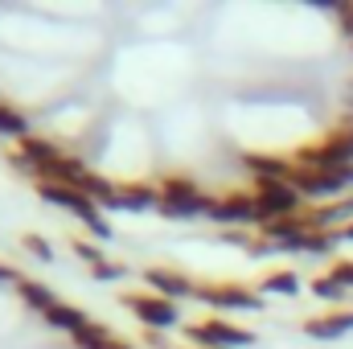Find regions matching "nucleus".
Wrapping results in <instances>:
<instances>
[{
    "label": "nucleus",
    "instance_id": "10",
    "mask_svg": "<svg viewBox=\"0 0 353 349\" xmlns=\"http://www.w3.org/2000/svg\"><path fill=\"white\" fill-rule=\"evenodd\" d=\"M304 214H308V222L316 226V230H345L353 222V193L345 197H333V201H316V206H304Z\"/></svg>",
    "mask_w": 353,
    "mask_h": 349
},
{
    "label": "nucleus",
    "instance_id": "23",
    "mask_svg": "<svg viewBox=\"0 0 353 349\" xmlns=\"http://www.w3.org/2000/svg\"><path fill=\"white\" fill-rule=\"evenodd\" d=\"M308 288H312L321 300H333V308H341V300L350 296V292H345V288H341V283L329 275V271H325V275H316V279H308Z\"/></svg>",
    "mask_w": 353,
    "mask_h": 349
},
{
    "label": "nucleus",
    "instance_id": "6",
    "mask_svg": "<svg viewBox=\"0 0 353 349\" xmlns=\"http://www.w3.org/2000/svg\"><path fill=\"white\" fill-rule=\"evenodd\" d=\"M255 210H259V226L279 222V218H296L308 201L288 185V181H255Z\"/></svg>",
    "mask_w": 353,
    "mask_h": 349
},
{
    "label": "nucleus",
    "instance_id": "9",
    "mask_svg": "<svg viewBox=\"0 0 353 349\" xmlns=\"http://www.w3.org/2000/svg\"><path fill=\"white\" fill-rule=\"evenodd\" d=\"M144 283H148V292H157V296H165V300H189V296H197V283H193L185 271L165 267V263L144 267Z\"/></svg>",
    "mask_w": 353,
    "mask_h": 349
},
{
    "label": "nucleus",
    "instance_id": "20",
    "mask_svg": "<svg viewBox=\"0 0 353 349\" xmlns=\"http://www.w3.org/2000/svg\"><path fill=\"white\" fill-rule=\"evenodd\" d=\"M0 136H12V140L29 136V119H25V111H17L8 99H0Z\"/></svg>",
    "mask_w": 353,
    "mask_h": 349
},
{
    "label": "nucleus",
    "instance_id": "2",
    "mask_svg": "<svg viewBox=\"0 0 353 349\" xmlns=\"http://www.w3.org/2000/svg\"><path fill=\"white\" fill-rule=\"evenodd\" d=\"M292 161L296 165H308V169H350L353 165V123H337V128H329L321 140H312V144H300L296 152H292Z\"/></svg>",
    "mask_w": 353,
    "mask_h": 349
},
{
    "label": "nucleus",
    "instance_id": "5",
    "mask_svg": "<svg viewBox=\"0 0 353 349\" xmlns=\"http://www.w3.org/2000/svg\"><path fill=\"white\" fill-rule=\"evenodd\" d=\"M119 304H123L148 333H165V329H176V325H181V304L157 296V292H148V288H144V292H123Z\"/></svg>",
    "mask_w": 353,
    "mask_h": 349
},
{
    "label": "nucleus",
    "instance_id": "21",
    "mask_svg": "<svg viewBox=\"0 0 353 349\" xmlns=\"http://www.w3.org/2000/svg\"><path fill=\"white\" fill-rule=\"evenodd\" d=\"M111 337H115V333H111L103 321H87V325H83V329H79L70 341H74L79 349H103L107 341H111Z\"/></svg>",
    "mask_w": 353,
    "mask_h": 349
},
{
    "label": "nucleus",
    "instance_id": "31",
    "mask_svg": "<svg viewBox=\"0 0 353 349\" xmlns=\"http://www.w3.org/2000/svg\"><path fill=\"white\" fill-rule=\"evenodd\" d=\"M337 243H353V222L345 226V230H337Z\"/></svg>",
    "mask_w": 353,
    "mask_h": 349
},
{
    "label": "nucleus",
    "instance_id": "25",
    "mask_svg": "<svg viewBox=\"0 0 353 349\" xmlns=\"http://www.w3.org/2000/svg\"><path fill=\"white\" fill-rule=\"evenodd\" d=\"M90 279H99V283H119V279H128V267L123 263H99V267H90Z\"/></svg>",
    "mask_w": 353,
    "mask_h": 349
},
{
    "label": "nucleus",
    "instance_id": "13",
    "mask_svg": "<svg viewBox=\"0 0 353 349\" xmlns=\"http://www.w3.org/2000/svg\"><path fill=\"white\" fill-rule=\"evenodd\" d=\"M243 169L255 181H288L292 157H271V152H243Z\"/></svg>",
    "mask_w": 353,
    "mask_h": 349
},
{
    "label": "nucleus",
    "instance_id": "26",
    "mask_svg": "<svg viewBox=\"0 0 353 349\" xmlns=\"http://www.w3.org/2000/svg\"><path fill=\"white\" fill-rule=\"evenodd\" d=\"M329 275H333L345 292H353V259H333L329 263Z\"/></svg>",
    "mask_w": 353,
    "mask_h": 349
},
{
    "label": "nucleus",
    "instance_id": "28",
    "mask_svg": "<svg viewBox=\"0 0 353 349\" xmlns=\"http://www.w3.org/2000/svg\"><path fill=\"white\" fill-rule=\"evenodd\" d=\"M8 279H12V283H17V279H21V275H17V271H12V267H8V263H0V283H8Z\"/></svg>",
    "mask_w": 353,
    "mask_h": 349
},
{
    "label": "nucleus",
    "instance_id": "18",
    "mask_svg": "<svg viewBox=\"0 0 353 349\" xmlns=\"http://www.w3.org/2000/svg\"><path fill=\"white\" fill-rule=\"evenodd\" d=\"M300 288H304V283H300V275H296L292 267L263 271V275H259V283H255V292H259V296H267V292H271V296H296Z\"/></svg>",
    "mask_w": 353,
    "mask_h": 349
},
{
    "label": "nucleus",
    "instance_id": "12",
    "mask_svg": "<svg viewBox=\"0 0 353 349\" xmlns=\"http://www.w3.org/2000/svg\"><path fill=\"white\" fill-rule=\"evenodd\" d=\"M157 206H161V185H152V181H119L115 210L140 214V210H157Z\"/></svg>",
    "mask_w": 353,
    "mask_h": 349
},
{
    "label": "nucleus",
    "instance_id": "7",
    "mask_svg": "<svg viewBox=\"0 0 353 349\" xmlns=\"http://www.w3.org/2000/svg\"><path fill=\"white\" fill-rule=\"evenodd\" d=\"M210 222L226 226V230H243V226H259V210H255V193L251 189H230L222 197H210L205 210Z\"/></svg>",
    "mask_w": 353,
    "mask_h": 349
},
{
    "label": "nucleus",
    "instance_id": "11",
    "mask_svg": "<svg viewBox=\"0 0 353 349\" xmlns=\"http://www.w3.org/2000/svg\"><path fill=\"white\" fill-rule=\"evenodd\" d=\"M304 333L312 341H333V337H345L353 333V308H329L321 317H308L304 321Z\"/></svg>",
    "mask_w": 353,
    "mask_h": 349
},
{
    "label": "nucleus",
    "instance_id": "3",
    "mask_svg": "<svg viewBox=\"0 0 353 349\" xmlns=\"http://www.w3.org/2000/svg\"><path fill=\"white\" fill-rule=\"evenodd\" d=\"M205 210H210V193H201L197 181H189L181 173L161 177V206H157L161 218L185 222V218H201Z\"/></svg>",
    "mask_w": 353,
    "mask_h": 349
},
{
    "label": "nucleus",
    "instance_id": "14",
    "mask_svg": "<svg viewBox=\"0 0 353 349\" xmlns=\"http://www.w3.org/2000/svg\"><path fill=\"white\" fill-rule=\"evenodd\" d=\"M17 152H21V157H25V161H29V165H33L37 173H41L46 165H54V161L62 157L58 140H54V136H37V132L21 136V140H17Z\"/></svg>",
    "mask_w": 353,
    "mask_h": 349
},
{
    "label": "nucleus",
    "instance_id": "19",
    "mask_svg": "<svg viewBox=\"0 0 353 349\" xmlns=\"http://www.w3.org/2000/svg\"><path fill=\"white\" fill-rule=\"evenodd\" d=\"M17 296H21V300H25V308H33V312H46V308L58 300L41 279H25V275L17 279Z\"/></svg>",
    "mask_w": 353,
    "mask_h": 349
},
{
    "label": "nucleus",
    "instance_id": "24",
    "mask_svg": "<svg viewBox=\"0 0 353 349\" xmlns=\"http://www.w3.org/2000/svg\"><path fill=\"white\" fill-rule=\"evenodd\" d=\"M70 251L87 263V271H90V267H99V263H107L103 247H99V243H90V239H70Z\"/></svg>",
    "mask_w": 353,
    "mask_h": 349
},
{
    "label": "nucleus",
    "instance_id": "27",
    "mask_svg": "<svg viewBox=\"0 0 353 349\" xmlns=\"http://www.w3.org/2000/svg\"><path fill=\"white\" fill-rule=\"evenodd\" d=\"M337 33L353 46V0H341V8H337Z\"/></svg>",
    "mask_w": 353,
    "mask_h": 349
},
{
    "label": "nucleus",
    "instance_id": "16",
    "mask_svg": "<svg viewBox=\"0 0 353 349\" xmlns=\"http://www.w3.org/2000/svg\"><path fill=\"white\" fill-rule=\"evenodd\" d=\"M79 193H87L99 210H115L119 181H111V177H103V173H94V169H87V173H83V181H79Z\"/></svg>",
    "mask_w": 353,
    "mask_h": 349
},
{
    "label": "nucleus",
    "instance_id": "8",
    "mask_svg": "<svg viewBox=\"0 0 353 349\" xmlns=\"http://www.w3.org/2000/svg\"><path fill=\"white\" fill-rule=\"evenodd\" d=\"M197 300L218 308V312H259L263 308V296L255 288H247V283H234V279H226V283H197Z\"/></svg>",
    "mask_w": 353,
    "mask_h": 349
},
{
    "label": "nucleus",
    "instance_id": "32",
    "mask_svg": "<svg viewBox=\"0 0 353 349\" xmlns=\"http://www.w3.org/2000/svg\"><path fill=\"white\" fill-rule=\"evenodd\" d=\"M350 50H353V46H350Z\"/></svg>",
    "mask_w": 353,
    "mask_h": 349
},
{
    "label": "nucleus",
    "instance_id": "4",
    "mask_svg": "<svg viewBox=\"0 0 353 349\" xmlns=\"http://www.w3.org/2000/svg\"><path fill=\"white\" fill-rule=\"evenodd\" d=\"M181 337L189 341V349H243V346H255V333L243 329V325H230L226 317L189 321V325H181Z\"/></svg>",
    "mask_w": 353,
    "mask_h": 349
},
{
    "label": "nucleus",
    "instance_id": "15",
    "mask_svg": "<svg viewBox=\"0 0 353 349\" xmlns=\"http://www.w3.org/2000/svg\"><path fill=\"white\" fill-rule=\"evenodd\" d=\"M41 321L50 325V329H58V333H66V337H74L83 325H87L90 317L83 308H74V304H66V300H54L46 312H41Z\"/></svg>",
    "mask_w": 353,
    "mask_h": 349
},
{
    "label": "nucleus",
    "instance_id": "29",
    "mask_svg": "<svg viewBox=\"0 0 353 349\" xmlns=\"http://www.w3.org/2000/svg\"><path fill=\"white\" fill-rule=\"evenodd\" d=\"M144 341H148V346H157V349H169V341H165L161 333H144Z\"/></svg>",
    "mask_w": 353,
    "mask_h": 349
},
{
    "label": "nucleus",
    "instance_id": "1",
    "mask_svg": "<svg viewBox=\"0 0 353 349\" xmlns=\"http://www.w3.org/2000/svg\"><path fill=\"white\" fill-rule=\"evenodd\" d=\"M37 197H41V201H50L54 210H66L70 218H79L90 235L99 239V243H107V239L115 235V230H111V222H107V210H99L87 193H79V189H70V185H50V181H37Z\"/></svg>",
    "mask_w": 353,
    "mask_h": 349
},
{
    "label": "nucleus",
    "instance_id": "17",
    "mask_svg": "<svg viewBox=\"0 0 353 349\" xmlns=\"http://www.w3.org/2000/svg\"><path fill=\"white\" fill-rule=\"evenodd\" d=\"M83 173H87V165L79 161V157H58L54 165H46L41 173H37V181H50V185H70V189H79V181H83ZM33 181V185H37Z\"/></svg>",
    "mask_w": 353,
    "mask_h": 349
},
{
    "label": "nucleus",
    "instance_id": "22",
    "mask_svg": "<svg viewBox=\"0 0 353 349\" xmlns=\"http://www.w3.org/2000/svg\"><path fill=\"white\" fill-rule=\"evenodd\" d=\"M21 247H25V255H33L37 263H54L58 259L54 243H50L46 235H37V230H25V235H21Z\"/></svg>",
    "mask_w": 353,
    "mask_h": 349
},
{
    "label": "nucleus",
    "instance_id": "30",
    "mask_svg": "<svg viewBox=\"0 0 353 349\" xmlns=\"http://www.w3.org/2000/svg\"><path fill=\"white\" fill-rule=\"evenodd\" d=\"M103 349H136V346H132V341H119V337H111Z\"/></svg>",
    "mask_w": 353,
    "mask_h": 349
}]
</instances>
